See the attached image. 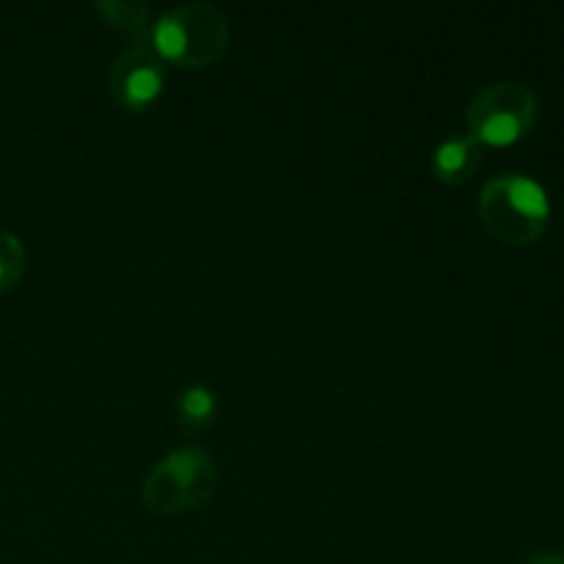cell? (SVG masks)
<instances>
[{
  "mask_svg": "<svg viewBox=\"0 0 564 564\" xmlns=\"http://www.w3.org/2000/svg\"><path fill=\"white\" fill-rule=\"evenodd\" d=\"M479 215L490 235L507 246H532L549 229L551 204L538 182L510 174L485 185Z\"/></svg>",
  "mask_w": 564,
  "mask_h": 564,
  "instance_id": "obj_1",
  "label": "cell"
},
{
  "mask_svg": "<svg viewBox=\"0 0 564 564\" xmlns=\"http://www.w3.org/2000/svg\"><path fill=\"white\" fill-rule=\"evenodd\" d=\"M538 119V97L521 83H501L474 99L468 110L474 141L488 147H510L532 130Z\"/></svg>",
  "mask_w": 564,
  "mask_h": 564,
  "instance_id": "obj_2",
  "label": "cell"
},
{
  "mask_svg": "<svg viewBox=\"0 0 564 564\" xmlns=\"http://www.w3.org/2000/svg\"><path fill=\"white\" fill-rule=\"evenodd\" d=\"M163 91V72L147 50H132L119 61L113 75V94L124 110H147Z\"/></svg>",
  "mask_w": 564,
  "mask_h": 564,
  "instance_id": "obj_3",
  "label": "cell"
},
{
  "mask_svg": "<svg viewBox=\"0 0 564 564\" xmlns=\"http://www.w3.org/2000/svg\"><path fill=\"white\" fill-rule=\"evenodd\" d=\"M158 477L174 479V490L163 499L158 510H187L191 505H198L196 488L204 485L213 490V477H209V460L198 452H176V455L165 457L163 466H158Z\"/></svg>",
  "mask_w": 564,
  "mask_h": 564,
  "instance_id": "obj_4",
  "label": "cell"
},
{
  "mask_svg": "<svg viewBox=\"0 0 564 564\" xmlns=\"http://www.w3.org/2000/svg\"><path fill=\"white\" fill-rule=\"evenodd\" d=\"M477 163L479 154L474 149V141H466V138H455V141H446L435 149V171L446 182L468 180Z\"/></svg>",
  "mask_w": 564,
  "mask_h": 564,
  "instance_id": "obj_5",
  "label": "cell"
},
{
  "mask_svg": "<svg viewBox=\"0 0 564 564\" xmlns=\"http://www.w3.org/2000/svg\"><path fill=\"white\" fill-rule=\"evenodd\" d=\"M182 419L191 424H204L209 422V416H213L215 411V397L209 394L207 389H202V386H196V389H187L185 397H182Z\"/></svg>",
  "mask_w": 564,
  "mask_h": 564,
  "instance_id": "obj_6",
  "label": "cell"
},
{
  "mask_svg": "<svg viewBox=\"0 0 564 564\" xmlns=\"http://www.w3.org/2000/svg\"><path fill=\"white\" fill-rule=\"evenodd\" d=\"M527 564H564L562 556H554V554H538L532 556Z\"/></svg>",
  "mask_w": 564,
  "mask_h": 564,
  "instance_id": "obj_7",
  "label": "cell"
},
{
  "mask_svg": "<svg viewBox=\"0 0 564 564\" xmlns=\"http://www.w3.org/2000/svg\"><path fill=\"white\" fill-rule=\"evenodd\" d=\"M3 275H6V264H3V259H0V281H3Z\"/></svg>",
  "mask_w": 564,
  "mask_h": 564,
  "instance_id": "obj_8",
  "label": "cell"
}]
</instances>
